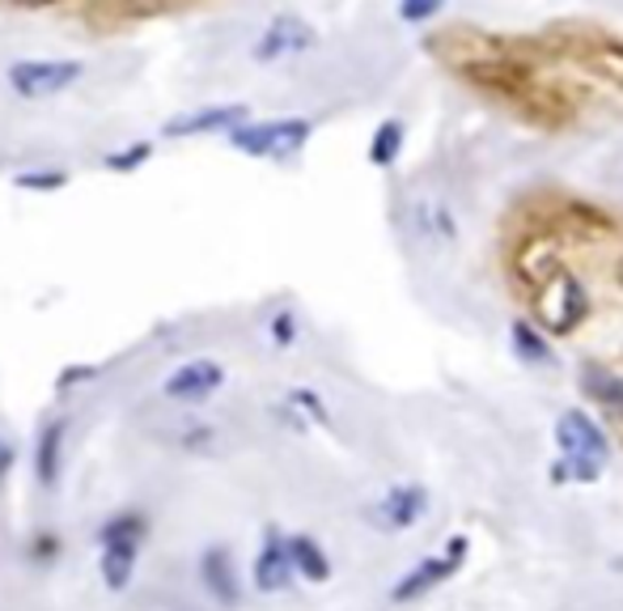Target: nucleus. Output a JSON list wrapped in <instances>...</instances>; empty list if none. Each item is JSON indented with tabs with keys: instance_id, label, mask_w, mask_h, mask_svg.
<instances>
[{
	"instance_id": "nucleus-13",
	"label": "nucleus",
	"mask_w": 623,
	"mask_h": 611,
	"mask_svg": "<svg viewBox=\"0 0 623 611\" xmlns=\"http://www.w3.org/2000/svg\"><path fill=\"white\" fill-rule=\"evenodd\" d=\"M60 450H64V420H52L39 438V454H34V468H39L43 484H55V475H60Z\"/></svg>"
},
{
	"instance_id": "nucleus-9",
	"label": "nucleus",
	"mask_w": 623,
	"mask_h": 611,
	"mask_svg": "<svg viewBox=\"0 0 623 611\" xmlns=\"http://www.w3.org/2000/svg\"><path fill=\"white\" fill-rule=\"evenodd\" d=\"M293 578V560H289V544L271 530L268 544H264V553L255 560V586L259 590H284Z\"/></svg>"
},
{
	"instance_id": "nucleus-17",
	"label": "nucleus",
	"mask_w": 623,
	"mask_h": 611,
	"mask_svg": "<svg viewBox=\"0 0 623 611\" xmlns=\"http://www.w3.org/2000/svg\"><path fill=\"white\" fill-rule=\"evenodd\" d=\"M149 162V144H128V149H119V153H107V170H140Z\"/></svg>"
},
{
	"instance_id": "nucleus-6",
	"label": "nucleus",
	"mask_w": 623,
	"mask_h": 611,
	"mask_svg": "<svg viewBox=\"0 0 623 611\" xmlns=\"http://www.w3.org/2000/svg\"><path fill=\"white\" fill-rule=\"evenodd\" d=\"M238 124H246V107L243 103H225V107H200V111L170 119L162 128V137H204V132H229Z\"/></svg>"
},
{
	"instance_id": "nucleus-20",
	"label": "nucleus",
	"mask_w": 623,
	"mask_h": 611,
	"mask_svg": "<svg viewBox=\"0 0 623 611\" xmlns=\"http://www.w3.org/2000/svg\"><path fill=\"white\" fill-rule=\"evenodd\" d=\"M9 463H13V450H9V446L0 442V475L9 472Z\"/></svg>"
},
{
	"instance_id": "nucleus-5",
	"label": "nucleus",
	"mask_w": 623,
	"mask_h": 611,
	"mask_svg": "<svg viewBox=\"0 0 623 611\" xmlns=\"http://www.w3.org/2000/svg\"><path fill=\"white\" fill-rule=\"evenodd\" d=\"M310 43H314V30L305 26L301 18H293V13H284V18H276V22L259 34V43H255V60H259V64H271V60H280V56L305 52Z\"/></svg>"
},
{
	"instance_id": "nucleus-10",
	"label": "nucleus",
	"mask_w": 623,
	"mask_h": 611,
	"mask_svg": "<svg viewBox=\"0 0 623 611\" xmlns=\"http://www.w3.org/2000/svg\"><path fill=\"white\" fill-rule=\"evenodd\" d=\"M204 586H208V594L225 603V608H234L238 603V578H234V565H229V553L225 548H213V553H204Z\"/></svg>"
},
{
	"instance_id": "nucleus-15",
	"label": "nucleus",
	"mask_w": 623,
	"mask_h": 611,
	"mask_svg": "<svg viewBox=\"0 0 623 611\" xmlns=\"http://www.w3.org/2000/svg\"><path fill=\"white\" fill-rule=\"evenodd\" d=\"M404 149V124L399 119H386L378 132H374V144H369V162L374 167H390Z\"/></svg>"
},
{
	"instance_id": "nucleus-21",
	"label": "nucleus",
	"mask_w": 623,
	"mask_h": 611,
	"mask_svg": "<svg viewBox=\"0 0 623 611\" xmlns=\"http://www.w3.org/2000/svg\"><path fill=\"white\" fill-rule=\"evenodd\" d=\"M18 4H43V0H18Z\"/></svg>"
},
{
	"instance_id": "nucleus-3",
	"label": "nucleus",
	"mask_w": 623,
	"mask_h": 611,
	"mask_svg": "<svg viewBox=\"0 0 623 611\" xmlns=\"http://www.w3.org/2000/svg\"><path fill=\"white\" fill-rule=\"evenodd\" d=\"M82 82V64L77 60H18L9 68V85L18 98L26 103H43V98H55L64 94L68 85Z\"/></svg>"
},
{
	"instance_id": "nucleus-7",
	"label": "nucleus",
	"mask_w": 623,
	"mask_h": 611,
	"mask_svg": "<svg viewBox=\"0 0 623 611\" xmlns=\"http://www.w3.org/2000/svg\"><path fill=\"white\" fill-rule=\"evenodd\" d=\"M221 383H225V369H221L217 362H187L165 378V395H170V399H187V404H195V399H208Z\"/></svg>"
},
{
	"instance_id": "nucleus-8",
	"label": "nucleus",
	"mask_w": 623,
	"mask_h": 611,
	"mask_svg": "<svg viewBox=\"0 0 623 611\" xmlns=\"http://www.w3.org/2000/svg\"><path fill=\"white\" fill-rule=\"evenodd\" d=\"M466 553V539H450V548H445V556H437V560H425V565H416L411 574H407V582L395 586V599L404 603V599H416L420 590H429V586H437L445 574H454V565H459V556Z\"/></svg>"
},
{
	"instance_id": "nucleus-18",
	"label": "nucleus",
	"mask_w": 623,
	"mask_h": 611,
	"mask_svg": "<svg viewBox=\"0 0 623 611\" xmlns=\"http://www.w3.org/2000/svg\"><path fill=\"white\" fill-rule=\"evenodd\" d=\"M441 4L445 0H399V18L416 26V22H429L433 13H441Z\"/></svg>"
},
{
	"instance_id": "nucleus-4",
	"label": "nucleus",
	"mask_w": 623,
	"mask_h": 611,
	"mask_svg": "<svg viewBox=\"0 0 623 611\" xmlns=\"http://www.w3.org/2000/svg\"><path fill=\"white\" fill-rule=\"evenodd\" d=\"M140 539H144V518L140 514H119L103 530V578L110 582V590H123L128 586L136 553H140Z\"/></svg>"
},
{
	"instance_id": "nucleus-19",
	"label": "nucleus",
	"mask_w": 623,
	"mask_h": 611,
	"mask_svg": "<svg viewBox=\"0 0 623 611\" xmlns=\"http://www.w3.org/2000/svg\"><path fill=\"white\" fill-rule=\"evenodd\" d=\"M64 183V174H22L18 179V187H60Z\"/></svg>"
},
{
	"instance_id": "nucleus-16",
	"label": "nucleus",
	"mask_w": 623,
	"mask_h": 611,
	"mask_svg": "<svg viewBox=\"0 0 623 611\" xmlns=\"http://www.w3.org/2000/svg\"><path fill=\"white\" fill-rule=\"evenodd\" d=\"M514 349L526 357V362H535V365H547L551 362V349L543 344V335L539 332H530L526 323H514Z\"/></svg>"
},
{
	"instance_id": "nucleus-2",
	"label": "nucleus",
	"mask_w": 623,
	"mask_h": 611,
	"mask_svg": "<svg viewBox=\"0 0 623 611\" xmlns=\"http://www.w3.org/2000/svg\"><path fill=\"white\" fill-rule=\"evenodd\" d=\"M310 132H314L310 119H268V124H238L225 137H229L234 149H243L250 158H276V162H284V158H293L301 144L310 140Z\"/></svg>"
},
{
	"instance_id": "nucleus-12",
	"label": "nucleus",
	"mask_w": 623,
	"mask_h": 611,
	"mask_svg": "<svg viewBox=\"0 0 623 611\" xmlns=\"http://www.w3.org/2000/svg\"><path fill=\"white\" fill-rule=\"evenodd\" d=\"M289 544V560H293V569H298L301 578H310V582H326V574H331V565H326V556L319 553V544L314 539H284Z\"/></svg>"
},
{
	"instance_id": "nucleus-14",
	"label": "nucleus",
	"mask_w": 623,
	"mask_h": 611,
	"mask_svg": "<svg viewBox=\"0 0 623 611\" xmlns=\"http://www.w3.org/2000/svg\"><path fill=\"white\" fill-rule=\"evenodd\" d=\"M581 387H586V395H594L598 404H606V408H620V412H623V378H620V374H606V369H586Z\"/></svg>"
},
{
	"instance_id": "nucleus-1",
	"label": "nucleus",
	"mask_w": 623,
	"mask_h": 611,
	"mask_svg": "<svg viewBox=\"0 0 623 611\" xmlns=\"http://www.w3.org/2000/svg\"><path fill=\"white\" fill-rule=\"evenodd\" d=\"M556 442L569 454V463L556 468V480H565V475L598 480V468L606 459V438H602V429H598L594 420L581 417V412H565V417L556 420Z\"/></svg>"
},
{
	"instance_id": "nucleus-11",
	"label": "nucleus",
	"mask_w": 623,
	"mask_h": 611,
	"mask_svg": "<svg viewBox=\"0 0 623 611\" xmlns=\"http://www.w3.org/2000/svg\"><path fill=\"white\" fill-rule=\"evenodd\" d=\"M420 510H425V489H395L382 497L378 518L386 527H411L420 518Z\"/></svg>"
}]
</instances>
